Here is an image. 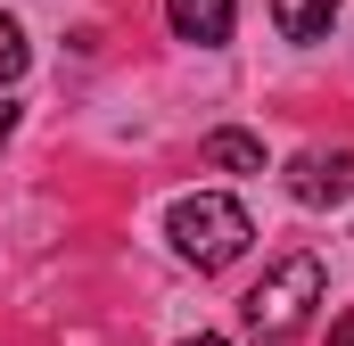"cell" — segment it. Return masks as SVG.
<instances>
[{"instance_id":"obj_1","label":"cell","mask_w":354,"mask_h":346,"mask_svg":"<svg viewBox=\"0 0 354 346\" xmlns=\"http://www.w3.org/2000/svg\"><path fill=\"white\" fill-rule=\"evenodd\" d=\"M165 239H174L181 264H198V272H223V264L248 256V239H256V223H248V206L239 198H223V190H198V198H174V215H165Z\"/></svg>"},{"instance_id":"obj_3","label":"cell","mask_w":354,"mask_h":346,"mask_svg":"<svg viewBox=\"0 0 354 346\" xmlns=\"http://www.w3.org/2000/svg\"><path fill=\"white\" fill-rule=\"evenodd\" d=\"M280 181L297 206H338V198H354V149H305V157H288Z\"/></svg>"},{"instance_id":"obj_2","label":"cell","mask_w":354,"mask_h":346,"mask_svg":"<svg viewBox=\"0 0 354 346\" xmlns=\"http://www.w3.org/2000/svg\"><path fill=\"white\" fill-rule=\"evenodd\" d=\"M313 305H322V256H280L264 280L248 289L239 313H248L256 338H297V330L313 322Z\"/></svg>"},{"instance_id":"obj_4","label":"cell","mask_w":354,"mask_h":346,"mask_svg":"<svg viewBox=\"0 0 354 346\" xmlns=\"http://www.w3.org/2000/svg\"><path fill=\"white\" fill-rule=\"evenodd\" d=\"M231 17H239V0H165L174 42H198V50H223L231 42Z\"/></svg>"},{"instance_id":"obj_5","label":"cell","mask_w":354,"mask_h":346,"mask_svg":"<svg viewBox=\"0 0 354 346\" xmlns=\"http://www.w3.org/2000/svg\"><path fill=\"white\" fill-rule=\"evenodd\" d=\"M338 8H346V0H272V25H280L288 42H322V33L338 25Z\"/></svg>"},{"instance_id":"obj_8","label":"cell","mask_w":354,"mask_h":346,"mask_svg":"<svg viewBox=\"0 0 354 346\" xmlns=\"http://www.w3.org/2000/svg\"><path fill=\"white\" fill-rule=\"evenodd\" d=\"M17 116H25V107H8V99H0V149H8V132H17Z\"/></svg>"},{"instance_id":"obj_6","label":"cell","mask_w":354,"mask_h":346,"mask_svg":"<svg viewBox=\"0 0 354 346\" xmlns=\"http://www.w3.org/2000/svg\"><path fill=\"white\" fill-rule=\"evenodd\" d=\"M206 165H214V173H264V140L223 124V132H206Z\"/></svg>"},{"instance_id":"obj_7","label":"cell","mask_w":354,"mask_h":346,"mask_svg":"<svg viewBox=\"0 0 354 346\" xmlns=\"http://www.w3.org/2000/svg\"><path fill=\"white\" fill-rule=\"evenodd\" d=\"M25 58H33V42H25V25L17 17H0V91L25 75Z\"/></svg>"},{"instance_id":"obj_9","label":"cell","mask_w":354,"mask_h":346,"mask_svg":"<svg viewBox=\"0 0 354 346\" xmlns=\"http://www.w3.org/2000/svg\"><path fill=\"white\" fill-rule=\"evenodd\" d=\"M181 346H231V338H214V330H198V338H181Z\"/></svg>"}]
</instances>
